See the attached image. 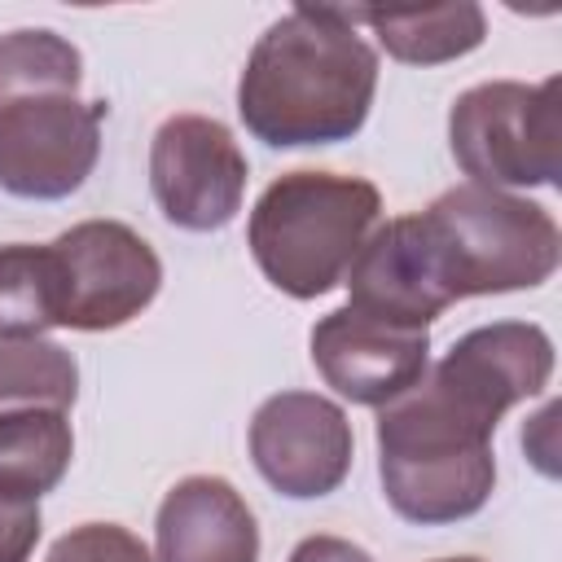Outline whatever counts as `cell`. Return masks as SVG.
<instances>
[{"label": "cell", "mask_w": 562, "mask_h": 562, "mask_svg": "<svg viewBox=\"0 0 562 562\" xmlns=\"http://www.w3.org/2000/svg\"><path fill=\"white\" fill-rule=\"evenodd\" d=\"M44 562H154L149 544L119 522H79L53 540Z\"/></svg>", "instance_id": "18"}, {"label": "cell", "mask_w": 562, "mask_h": 562, "mask_svg": "<svg viewBox=\"0 0 562 562\" xmlns=\"http://www.w3.org/2000/svg\"><path fill=\"white\" fill-rule=\"evenodd\" d=\"M378 220L382 193L373 180L285 171L259 193L246 220V246L272 290L290 299H321L342 285Z\"/></svg>", "instance_id": "4"}, {"label": "cell", "mask_w": 562, "mask_h": 562, "mask_svg": "<svg viewBox=\"0 0 562 562\" xmlns=\"http://www.w3.org/2000/svg\"><path fill=\"white\" fill-rule=\"evenodd\" d=\"M61 329V281L53 246H0V342Z\"/></svg>", "instance_id": "16"}, {"label": "cell", "mask_w": 562, "mask_h": 562, "mask_svg": "<svg viewBox=\"0 0 562 562\" xmlns=\"http://www.w3.org/2000/svg\"><path fill=\"white\" fill-rule=\"evenodd\" d=\"M307 347L325 386L364 408H386L430 369V329H408L351 303L321 316Z\"/></svg>", "instance_id": "10"}, {"label": "cell", "mask_w": 562, "mask_h": 562, "mask_svg": "<svg viewBox=\"0 0 562 562\" xmlns=\"http://www.w3.org/2000/svg\"><path fill=\"white\" fill-rule=\"evenodd\" d=\"M79 400V364L48 338L0 342V413L13 408H61Z\"/></svg>", "instance_id": "17"}, {"label": "cell", "mask_w": 562, "mask_h": 562, "mask_svg": "<svg viewBox=\"0 0 562 562\" xmlns=\"http://www.w3.org/2000/svg\"><path fill=\"white\" fill-rule=\"evenodd\" d=\"M351 22H364L378 44L404 66H443L474 53L487 35V13L474 0L426 4V9H347Z\"/></svg>", "instance_id": "14"}, {"label": "cell", "mask_w": 562, "mask_h": 562, "mask_svg": "<svg viewBox=\"0 0 562 562\" xmlns=\"http://www.w3.org/2000/svg\"><path fill=\"white\" fill-rule=\"evenodd\" d=\"M154 562H259V522L220 474L180 479L154 518Z\"/></svg>", "instance_id": "13"}, {"label": "cell", "mask_w": 562, "mask_h": 562, "mask_svg": "<svg viewBox=\"0 0 562 562\" xmlns=\"http://www.w3.org/2000/svg\"><path fill=\"white\" fill-rule=\"evenodd\" d=\"M75 430L61 408L0 413V496L40 505L70 470Z\"/></svg>", "instance_id": "15"}, {"label": "cell", "mask_w": 562, "mask_h": 562, "mask_svg": "<svg viewBox=\"0 0 562 562\" xmlns=\"http://www.w3.org/2000/svg\"><path fill=\"white\" fill-rule=\"evenodd\" d=\"M417 224L452 303L536 290L562 263V233L549 206L505 189L465 180L417 211Z\"/></svg>", "instance_id": "5"}, {"label": "cell", "mask_w": 562, "mask_h": 562, "mask_svg": "<svg viewBox=\"0 0 562 562\" xmlns=\"http://www.w3.org/2000/svg\"><path fill=\"white\" fill-rule=\"evenodd\" d=\"M40 531H44L40 505H22V501L0 496V562H26Z\"/></svg>", "instance_id": "19"}, {"label": "cell", "mask_w": 562, "mask_h": 562, "mask_svg": "<svg viewBox=\"0 0 562 562\" xmlns=\"http://www.w3.org/2000/svg\"><path fill=\"white\" fill-rule=\"evenodd\" d=\"M378 479L386 505L417 527L474 518L496 487V422L422 378L378 408Z\"/></svg>", "instance_id": "3"}, {"label": "cell", "mask_w": 562, "mask_h": 562, "mask_svg": "<svg viewBox=\"0 0 562 562\" xmlns=\"http://www.w3.org/2000/svg\"><path fill=\"white\" fill-rule=\"evenodd\" d=\"M356 435L347 413L316 391L268 395L250 417V461L290 501H321L351 474Z\"/></svg>", "instance_id": "9"}, {"label": "cell", "mask_w": 562, "mask_h": 562, "mask_svg": "<svg viewBox=\"0 0 562 562\" xmlns=\"http://www.w3.org/2000/svg\"><path fill=\"white\" fill-rule=\"evenodd\" d=\"M461 404L479 408L501 426V417L540 395L553 378V338L531 321H492L461 334L435 369H426Z\"/></svg>", "instance_id": "11"}, {"label": "cell", "mask_w": 562, "mask_h": 562, "mask_svg": "<svg viewBox=\"0 0 562 562\" xmlns=\"http://www.w3.org/2000/svg\"><path fill=\"white\" fill-rule=\"evenodd\" d=\"M250 162L237 136L211 114H171L149 140V193L167 224L220 233L237 220Z\"/></svg>", "instance_id": "8"}, {"label": "cell", "mask_w": 562, "mask_h": 562, "mask_svg": "<svg viewBox=\"0 0 562 562\" xmlns=\"http://www.w3.org/2000/svg\"><path fill=\"white\" fill-rule=\"evenodd\" d=\"M562 79H492L465 88L448 110V149L470 184L540 189L562 176Z\"/></svg>", "instance_id": "6"}, {"label": "cell", "mask_w": 562, "mask_h": 562, "mask_svg": "<svg viewBox=\"0 0 562 562\" xmlns=\"http://www.w3.org/2000/svg\"><path fill=\"white\" fill-rule=\"evenodd\" d=\"M285 562H373L360 544L342 540V536H303Z\"/></svg>", "instance_id": "20"}, {"label": "cell", "mask_w": 562, "mask_h": 562, "mask_svg": "<svg viewBox=\"0 0 562 562\" xmlns=\"http://www.w3.org/2000/svg\"><path fill=\"white\" fill-rule=\"evenodd\" d=\"M342 281H347L351 307L395 321V325H408V329H430V321L452 307V299L435 272L430 246L422 237L417 211L378 224L364 237V246L351 259Z\"/></svg>", "instance_id": "12"}, {"label": "cell", "mask_w": 562, "mask_h": 562, "mask_svg": "<svg viewBox=\"0 0 562 562\" xmlns=\"http://www.w3.org/2000/svg\"><path fill=\"white\" fill-rule=\"evenodd\" d=\"M79 48L22 26L0 35V189L26 202H61L101 158L105 101H83Z\"/></svg>", "instance_id": "2"}, {"label": "cell", "mask_w": 562, "mask_h": 562, "mask_svg": "<svg viewBox=\"0 0 562 562\" xmlns=\"http://www.w3.org/2000/svg\"><path fill=\"white\" fill-rule=\"evenodd\" d=\"M378 53L342 4H294L250 48L237 79L246 132L272 149L351 140L373 110Z\"/></svg>", "instance_id": "1"}, {"label": "cell", "mask_w": 562, "mask_h": 562, "mask_svg": "<svg viewBox=\"0 0 562 562\" xmlns=\"http://www.w3.org/2000/svg\"><path fill=\"white\" fill-rule=\"evenodd\" d=\"M48 246L61 281V329H119L136 321L162 290L158 250L123 220L70 224Z\"/></svg>", "instance_id": "7"}, {"label": "cell", "mask_w": 562, "mask_h": 562, "mask_svg": "<svg viewBox=\"0 0 562 562\" xmlns=\"http://www.w3.org/2000/svg\"><path fill=\"white\" fill-rule=\"evenodd\" d=\"M439 562H483V558H439Z\"/></svg>", "instance_id": "21"}]
</instances>
